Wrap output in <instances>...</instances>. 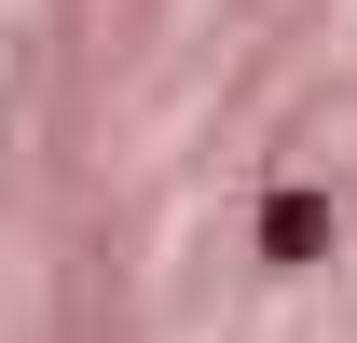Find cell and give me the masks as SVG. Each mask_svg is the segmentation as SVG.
<instances>
[{
	"mask_svg": "<svg viewBox=\"0 0 357 343\" xmlns=\"http://www.w3.org/2000/svg\"><path fill=\"white\" fill-rule=\"evenodd\" d=\"M261 261H275V275L330 261V192H303V178H289V192H261Z\"/></svg>",
	"mask_w": 357,
	"mask_h": 343,
	"instance_id": "obj_1",
	"label": "cell"
}]
</instances>
